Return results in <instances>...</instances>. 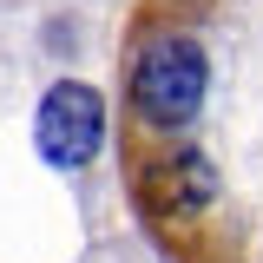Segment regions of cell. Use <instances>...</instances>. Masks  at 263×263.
<instances>
[{"mask_svg":"<svg viewBox=\"0 0 263 263\" xmlns=\"http://www.w3.org/2000/svg\"><path fill=\"white\" fill-rule=\"evenodd\" d=\"M33 138H40V158L53 171H79L92 164V152L105 145V99L79 79H60L53 92L40 99V119H33Z\"/></svg>","mask_w":263,"mask_h":263,"instance_id":"cell-1","label":"cell"}]
</instances>
